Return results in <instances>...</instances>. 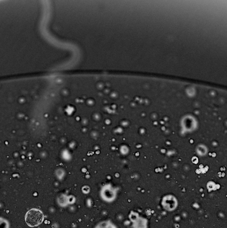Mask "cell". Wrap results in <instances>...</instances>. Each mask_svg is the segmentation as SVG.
<instances>
[{"instance_id": "1", "label": "cell", "mask_w": 227, "mask_h": 228, "mask_svg": "<svg viewBox=\"0 0 227 228\" xmlns=\"http://www.w3.org/2000/svg\"><path fill=\"white\" fill-rule=\"evenodd\" d=\"M44 220V215L40 210L32 209L29 210L25 216L27 224L31 226H36L40 224Z\"/></svg>"}]
</instances>
